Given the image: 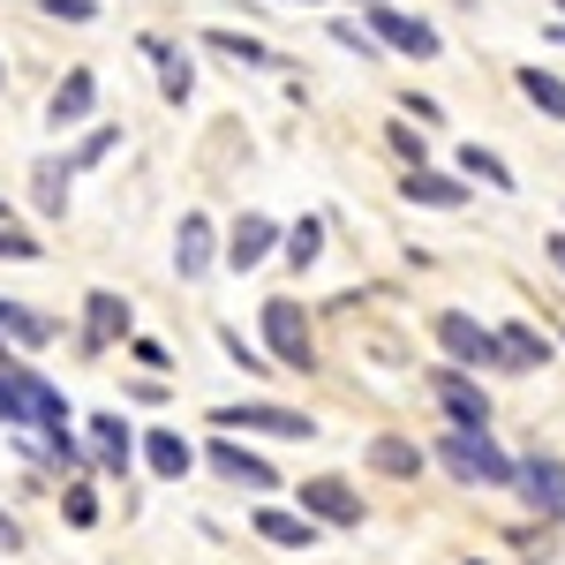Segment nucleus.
I'll return each instance as SVG.
<instances>
[{"instance_id": "f257e3e1", "label": "nucleus", "mask_w": 565, "mask_h": 565, "mask_svg": "<svg viewBox=\"0 0 565 565\" xmlns=\"http://www.w3.org/2000/svg\"><path fill=\"white\" fill-rule=\"evenodd\" d=\"M61 423H76V407H68V392L45 377L39 362H23V354H0V430H61Z\"/></svg>"}, {"instance_id": "f03ea898", "label": "nucleus", "mask_w": 565, "mask_h": 565, "mask_svg": "<svg viewBox=\"0 0 565 565\" xmlns=\"http://www.w3.org/2000/svg\"><path fill=\"white\" fill-rule=\"evenodd\" d=\"M430 468H445L460 490H513V468H521V460L490 430H452V423H445V430L430 437Z\"/></svg>"}, {"instance_id": "7ed1b4c3", "label": "nucleus", "mask_w": 565, "mask_h": 565, "mask_svg": "<svg viewBox=\"0 0 565 565\" xmlns=\"http://www.w3.org/2000/svg\"><path fill=\"white\" fill-rule=\"evenodd\" d=\"M257 348L271 354V370H287V377H317V317H309L302 295H264Z\"/></svg>"}, {"instance_id": "20e7f679", "label": "nucleus", "mask_w": 565, "mask_h": 565, "mask_svg": "<svg viewBox=\"0 0 565 565\" xmlns=\"http://www.w3.org/2000/svg\"><path fill=\"white\" fill-rule=\"evenodd\" d=\"M204 423L212 430H234V437H271V445H309L317 437V415L309 407H287V399H218Z\"/></svg>"}, {"instance_id": "39448f33", "label": "nucleus", "mask_w": 565, "mask_h": 565, "mask_svg": "<svg viewBox=\"0 0 565 565\" xmlns=\"http://www.w3.org/2000/svg\"><path fill=\"white\" fill-rule=\"evenodd\" d=\"M430 340L445 362H460V370H476V377H505V354H498V324H482L468 309H437L430 317Z\"/></svg>"}, {"instance_id": "423d86ee", "label": "nucleus", "mask_w": 565, "mask_h": 565, "mask_svg": "<svg viewBox=\"0 0 565 565\" xmlns=\"http://www.w3.org/2000/svg\"><path fill=\"white\" fill-rule=\"evenodd\" d=\"M129 332H136V302H129V295H114V287H90L68 340H76L84 362H106L114 348H129Z\"/></svg>"}, {"instance_id": "0eeeda50", "label": "nucleus", "mask_w": 565, "mask_h": 565, "mask_svg": "<svg viewBox=\"0 0 565 565\" xmlns=\"http://www.w3.org/2000/svg\"><path fill=\"white\" fill-rule=\"evenodd\" d=\"M196 460H204V468H212V476L226 482V490H249V498H271V490H279V468L264 460L249 437H234V430H212Z\"/></svg>"}, {"instance_id": "6e6552de", "label": "nucleus", "mask_w": 565, "mask_h": 565, "mask_svg": "<svg viewBox=\"0 0 565 565\" xmlns=\"http://www.w3.org/2000/svg\"><path fill=\"white\" fill-rule=\"evenodd\" d=\"M362 23H370L377 45L399 53V61H437V53H445L437 23H430V15H415V8H399V0H370V8H362Z\"/></svg>"}, {"instance_id": "1a4fd4ad", "label": "nucleus", "mask_w": 565, "mask_h": 565, "mask_svg": "<svg viewBox=\"0 0 565 565\" xmlns=\"http://www.w3.org/2000/svg\"><path fill=\"white\" fill-rule=\"evenodd\" d=\"M423 385H430L437 415H445L452 430H490V423H498V415H490V392H482L476 370H460V362H437Z\"/></svg>"}, {"instance_id": "9d476101", "label": "nucleus", "mask_w": 565, "mask_h": 565, "mask_svg": "<svg viewBox=\"0 0 565 565\" xmlns=\"http://www.w3.org/2000/svg\"><path fill=\"white\" fill-rule=\"evenodd\" d=\"M76 430H84L90 476H106V482H129V468H136V423L121 415V407H98V415H84Z\"/></svg>"}, {"instance_id": "9b49d317", "label": "nucleus", "mask_w": 565, "mask_h": 565, "mask_svg": "<svg viewBox=\"0 0 565 565\" xmlns=\"http://www.w3.org/2000/svg\"><path fill=\"white\" fill-rule=\"evenodd\" d=\"M513 498L527 505V521L565 527V460H558V452H521V468H513Z\"/></svg>"}, {"instance_id": "f8f14e48", "label": "nucleus", "mask_w": 565, "mask_h": 565, "mask_svg": "<svg viewBox=\"0 0 565 565\" xmlns=\"http://www.w3.org/2000/svg\"><path fill=\"white\" fill-rule=\"evenodd\" d=\"M279 257V218L271 212H234V226L218 234V264L226 271H264Z\"/></svg>"}, {"instance_id": "ddd939ff", "label": "nucleus", "mask_w": 565, "mask_h": 565, "mask_svg": "<svg viewBox=\"0 0 565 565\" xmlns=\"http://www.w3.org/2000/svg\"><path fill=\"white\" fill-rule=\"evenodd\" d=\"M399 204H415V212H468L476 204V181L445 174V167H399Z\"/></svg>"}, {"instance_id": "4468645a", "label": "nucleus", "mask_w": 565, "mask_h": 565, "mask_svg": "<svg viewBox=\"0 0 565 565\" xmlns=\"http://www.w3.org/2000/svg\"><path fill=\"white\" fill-rule=\"evenodd\" d=\"M295 505H302L317 527H362V513H370L348 476H302L295 482Z\"/></svg>"}, {"instance_id": "2eb2a0df", "label": "nucleus", "mask_w": 565, "mask_h": 565, "mask_svg": "<svg viewBox=\"0 0 565 565\" xmlns=\"http://www.w3.org/2000/svg\"><path fill=\"white\" fill-rule=\"evenodd\" d=\"M84 121H98V68H61V84L45 90V129L53 136H76Z\"/></svg>"}, {"instance_id": "dca6fc26", "label": "nucleus", "mask_w": 565, "mask_h": 565, "mask_svg": "<svg viewBox=\"0 0 565 565\" xmlns=\"http://www.w3.org/2000/svg\"><path fill=\"white\" fill-rule=\"evenodd\" d=\"M136 53L159 68V98H167V106H189V98H196V53H189L181 39H167V31H143V39H136Z\"/></svg>"}, {"instance_id": "f3484780", "label": "nucleus", "mask_w": 565, "mask_h": 565, "mask_svg": "<svg viewBox=\"0 0 565 565\" xmlns=\"http://www.w3.org/2000/svg\"><path fill=\"white\" fill-rule=\"evenodd\" d=\"M218 271V226L212 212H181L174 226V279L181 287H196V279H212Z\"/></svg>"}, {"instance_id": "a211bd4d", "label": "nucleus", "mask_w": 565, "mask_h": 565, "mask_svg": "<svg viewBox=\"0 0 565 565\" xmlns=\"http://www.w3.org/2000/svg\"><path fill=\"white\" fill-rule=\"evenodd\" d=\"M249 535L271 543V551H317V543H324V527L309 521L302 505H279V498H264L257 513H249Z\"/></svg>"}, {"instance_id": "6ab92c4d", "label": "nucleus", "mask_w": 565, "mask_h": 565, "mask_svg": "<svg viewBox=\"0 0 565 565\" xmlns=\"http://www.w3.org/2000/svg\"><path fill=\"white\" fill-rule=\"evenodd\" d=\"M362 468L385 482H423V468H430V445L423 437H399V430H377L370 445H362Z\"/></svg>"}, {"instance_id": "aec40b11", "label": "nucleus", "mask_w": 565, "mask_h": 565, "mask_svg": "<svg viewBox=\"0 0 565 565\" xmlns=\"http://www.w3.org/2000/svg\"><path fill=\"white\" fill-rule=\"evenodd\" d=\"M136 460L151 468L159 482H189L196 476V445L174 430V423H151V430H136Z\"/></svg>"}, {"instance_id": "412c9836", "label": "nucleus", "mask_w": 565, "mask_h": 565, "mask_svg": "<svg viewBox=\"0 0 565 565\" xmlns=\"http://www.w3.org/2000/svg\"><path fill=\"white\" fill-rule=\"evenodd\" d=\"M204 53H218V61H234V68H264V76H287V53L271 39H257V31H234V23H212L204 31Z\"/></svg>"}, {"instance_id": "4be33fe9", "label": "nucleus", "mask_w": 565, "mask_h": 565, "mask_svg": "<svg viewBox=\"0 0 565 565\" xmlns=\"http://www.w3.org/2000/svg\"><path fill=\"white\" fill-rule=\"evenodd\" d=\"M0 340H8L15 354H45V348H61V317H45L39 302L0 295Z\"/></svg>"}, {"instance_id": "5701e85b", "label": "nucleus", "mask_w": 565, "mask_h": 565, "mask_svg": "<svg viewBox=\"0 0 565 565\" xmlns=\"http://www.w3.org/2000/svg\"><path fill=\"white\" fill-rule=\"evenodd\" d=\"M498 354H505V377H535V370H551L558 340L543 324H527V317H505L498 324Z\"/></svg>"}, {"instance_id": "b1692460", "label": "nucleus", "mask_w": 565, "mask_h": 565, "mask_svg": "<svg viewBox=\"0 0 565 565\" xmlns=\"http://www.w3.org/2000/svg\"><path fill=\"white\" fill-rule=\"evenodd\" d=\"M324 249H332V218L324 212H302V218L279 226V264H287L295 279H309V271L324 264Z\"/></svg>"}, {"instance_id": "393cba45", "label": "nucleus", "mask_w": 565, "mask_h": 565, "mask_svg": "<svg viewBox=\"0 0 565 565\" xmlns=\"http://www.w3.org/2000/svg\"><path fill=\"white\" fill-rule=\"evenodd\" d=\"M68 189H76V167H68V151L53 159H31V204H39V218H68Z\"/></svg>"}, {"instance_id": "a878e982", "label": "nucleus", "mask_w": 565, "mask_h": 565, "mask_svg": "<svg viewBox=\"0 0 565 565\" xmlns=\"http://www.w3.org/2000/svg\"><path fill=\"white\" fill-rule=\"evenodd\" d=\"M513 90H521L543 121H558V129H565V76H551L543 61H521V68H513Z\"/></svg>"}, {"instance_id": "bb28decb", "label": "nucleus", "mask_w": 565, "mask_h": 565, "mask_svg": "<svg viewBox=\"0 0 565 565\" xmlns=\"http://www.w3.org/2000/svg\"><path fill=\"white\" fill-rule=\"evenodd\" d=\"M460 174L476 181V189H490V196H513V189H521V181H513V167H505L490 143H468V151H460Z\"/></svg>"}, {"instance_id": "cd10ccee", "label": "nucleus", "mask_w": 565, "mask_h": 565, "mask_svg": "<svg viewBox=\"0 0 565 565\" xmlns=\"http://www.w3.org/2000/svg\"><path fill=\"white\" fill-rule=\"evenodd\" d=\"M114 151H121V121H84V129H76V151H68V167L90 174V167H106Z\"/></svg>"}, {"instance_id": "c85d7f7f", "label": "nucleus", "mask_w": 565, "mask_h": 565, "mask_svg": "<svg viewBox=\"0 0 565 565\" xmlns=\"http://www.w3.org/2000/svg\"><path fill=\"white\" fill-rule=\"evenodd\" d=\"M385 151L399 159V167H430V129L407 121V114H392V121H385Z\"/></svg>"}, {"instance_id": "c756f323", "label": "nucleus", "mask_w": 565, "mask_h": 565, "mask_svg": "<svg viewBox=\"0 0 565 565\" xmlns=\"http://www.w3.org/2000/svg\"><path fill=\"white\" fill-rule=\"evenodd\" d=\"M324 39L340 45V53H354V61H385V45H377V31L362 15H324Z\"/></svg>"}, {"instance_id": "7c9ffc66", "label": "nucleus", "mask_w": 565, "mask_h": 565, "mask_svg": "<svg viewBox=\"0 0 565 565\" xmlns=\"http://www.w3.org/2000/svg\"><path fill=\"white\" fill-rule=\"evenodd\" d=\"M212 340H218V354H226L242 377H271V354H264L257 340H242V324H212Z\"/></svg>"}, {"instance_id": "2f4dec72", "label": "nucleus", "mask_w": 565, "mask_h": 565, "mask_svg": "<svg viewBox=\"0 0 565 565\" xmlns=\"http://www.w3.org/2000/svg\"><path fill=\"white\" fill-rule=\"evenodd\" d=\"M61 521L68 527H98V482H90V468L84 476H61Z\"/></svg>"}, {"instance_id": "473e14b6", "label": "nucleus", "mask_w": 565, "mask_h": 565, "mask_svg": "<svg viewBox=\"0 0 565 565\" xmlns=\"http://www.w3.org/2000/svg\"><path fill=\"white\" fill-rule=\"evenodd\" d=\"M45 257V242L23 226V218H0V264H39Z\"/></svg>"}, {"instance_id": "72a5a7b5", "label": "nucleus", "mask_w": 565, "mask_h": 565, "mask_svg": "<svg viewBox=\"0 0 565 565\" xmlns=\"http://www.w3.org/2000/svg\"><path fill=\"white\" fill-rule=\"evenodd\" d=\"M129 362H136V370H151V377H174V348L151 340V332H129Z\"/></svg>"}, {"instance_id": "f704fd0d", "label": "nucleus", "mask_w": 565, "mask_h": 565, "mask_svg": "<svg viewBox=\"0 0 565 565\" xmlns=\"http://www.w3.org/2000/svg\"><path fill=\"white\" fill-rule=\"evenodd\" d=\"M39 15L45 23H68V31H90L106 8H98V0H39Z\"/></svg>"}, {"instance_id": "c9c22d12", "label": "nucleus", "mask_w": 565, "mask_h": 565, "mask_svg": "<svg viewBox=\"0 0 565 565\" xmlns=\"http://www.w3.org/2000/svg\"><path fill=\"white\" fill-rule=\"evenodd\" d=\"M399 114H407V121H423V129H445V106H437L430 90H399Z\"/></svg>"}, {"instance_id": "e433bc0d", "label": "nucleus", "mask_w": 565, "mask_h": 565, "mask_svg": "<svg viewBox=\"0 0 565 565\" xmlns=\"http://www.w3.org/2000/svg\"><path fill=\"white\" fill-rule=\"evenodd\" d=\"M121 399H136V407H167V377H151V370H143V377L121 385Z\"/></svg>"}, {"instance_id": "4c0bfd02", "label": "nucleus", "mask_w": 565, "mask_h": 565, "mask_svg": "<svg viewBox=\"0 0 565 565\" xmlns=\"http://www.w3.org/2000/svg\"><path fill=\"white\" fill-rule=\"evenodd\" d=\"M15 551H31V543H23V521L0 505V558H15Z\"/></svg>"}, {"instance_id": "58836bf2", "label": "nucleus", "mask_w": 565, "mask_h": 565, "mask_svg": "<svg viewBox=\"0 0 565 565\" xmlns=\"http://www.w3.org/2000/svg\"><path fill=\"white\" fill-rule=\"evenodd\" d=\"M543 257H551V271H558V279H565V226H558V234H551V242H543Z\"/></svg>"}, {"instance_id": "ea45409f", "label": "nucleus", "mask_w": 565, "mask_h": 565, "mask_svg": "<svg viewBox=\"0 0 565 565\" xmlns=\"http://www.w3.org/2000/svg\"><path fill=\"white\" fill-rule=\"evenodd\" d=\"M551 8H558V23H543V39H551V45H565V0H551Z\"/></svg>"}, {"instance_id": "a19ab883", "label": "nucleus", "mask_w": 565, "mask_h": 565, "mask_svg": "<svg viewBox=\"0 0 565 565\" xmlns=\"http://www.w3.org/2000/svg\"><path fill=\"white\" fill-rule=\"evenodd\" d=\"M0 98H8V53H0Z\"/></svg>"}, {"instance_id": "79ce46f5", "label": "nucleus", "mask_w": 565, "mask_h": 565, "mask_svg": "<svg viewBox=\"0 0 565 565\" xmlns=\"http://www.w3.org/2000/svg\"><path fill=\"white\" fill-rule=\"evenodd\" d=\"M287 8H324V0H287Z\"/></svg>"}, {"instance_id": "37998d69", "label": "nucleus", "mask_w": 565, "mask_h": 565, "mask_svg": "<svg viewBox=\"0 0 565 565\" xmlns=\"http://www.w3.org/2000/svg\"><path fill=\"white\" fill-rule=\"evenodd\" d=\"M0 218H15V204H8V196H0Z\"/></svg>"}, {"instance_id": "c03bdc74", "label": "nucleus", "mask_w": 565, "mask_h": 565, "mask_svg": "<svg viewBox=\"0 0 565 565\" xmlns=\"http://www.w3.org/2000/svg\"><path fill=\"white\" fill-rule=\"evenodd\" d=\"M0 354H15V348H8V340H0Z\"/></svg>"}, {"instance_id": "a18cd8bd", "label": "nucleus", "mask_w": 565, "mask_h": 565, "mask_svg": "<svg viewBox=\"0 0 565 565\" xmlns=\"http://www.w3.org/2000/svg\"><path fill=\"white\" fill-rule=\"evenodd\" d=\"M460 565H482V558H460Z\"/></svg>"}, {"instance_id": "49530a36", "label": "nucleus", "mask_w": 565, "mask_h": 565, "mask_svg": "<svg viewBox=\"0 0 565 565\" xmlns=\"http://www.w3.org/2000/svg\"><path fill=\"white\" fill-rule=\"evenodd\" d=\"M354 8H370V0H354Z\"/></svg>"}]
</instances>
